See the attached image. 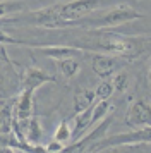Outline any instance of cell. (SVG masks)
I'll return each mask as SVG.
<instances>
[{
    "instance_id": "cell-1",
    "label": "cell",
    "mask_w": 151,
    "mask_h": 153,
    "mask_svg": "<svg viewBox=\"0 0 151 153\" xmlns=\"http://www.w3.org/2000/svg\"><path fill=\"white\" fill-rule=\"evenodd\" d=\"M2 22L7 24H27V26H36V28H47V29H60L67 28V24L60 17V4L48 5V7L31 10L26 14H14L9 19H4Z\"/></svg>"
},
{
    "instance_id": "cell-2",
    "label": "cell",
    "mask_w": 151,
    "mask_h": 153,
    "mask_svg": "<svg viewBox=\"0 0 151 153\" xmlns=\"http://www.w3.org/2000/svg\"><path fill=\"white\" fill-rule=\"evenodd\" d=\"M143 17L144 14L137 12L129 4H117L112 9L105 10L98 19L89 21L88 26H93V28H118L122 24L132 22L136 19H143Z\"/></svg>"
},
{
    "instance_id": "cell-3",
    "label": "cell",
    "mask_w": 151,
    "mask_h": 153,
    "mask_svg": "<svg viewBox=\"0 0 151 153\" xmlns=\"http://www.w3.org/2000/svg\"><path fill=\"white\" fill-rule=\"evenodd\" d=\"M132 145H151V124L139 127V129H132L130 132L113 134V136L107 134L88 153H95L98 150L107 148V146H132Z\"/></svg>"
},
{
    "instance_id": "cell-4",
    "label": "cell",
    "mask_w": 151,
    "mask_h": 153,
    "mask_svg": "<svg viewBox=\"0 0 151 153\" xmlns=\"http://www.w3.org/2000/svg\"><path fill=\"white\" fill-rule=\"evenodd\" d=\"M98 47L107 50L113 55H118L122 59H132L136 57V40L129 36L112 33V31H103L98 35Z\"/></svg>"
},
{
    "instance_id": "cell-5",
    "label": "cell",
    "mask_w": 151,
    "mask_h": 153,
    "mask_svg": "<svg viewBox=\"0 0 151 153\" xmlns=\"http://www.w3.org/2000/svg\"><path fill=\"white\" fill-rule=\"evenodd\" d=\"M103 5V0H70L60 4V17L69 26H76Z\"/></svg>"
},
{
    "instance_id": "cell-6",
    "label": "cell",
    "mask_w": 151,
    "mask_h": 153,
    "mask_svg": "<svg viewBox=\"0 0 151 153\" xmlns=\"http://www.w3.org/2000/svg\"><path fill=\"white\" fill-rule=\"evenodd\" d=\"M17 47H29V48H34L36 52H40L43 57L53 59V60L67 59V57H79V55H84V53H91V52L86 50V48H77V47H69V45H40V43H27V42H22V40H17Z\"/></svg>"
},
{
    "instance_id": "cell-7",
    "label": "cell",
    "mask_w": 151,
    "mask_h": 153,
    "mask_svg": "<svg viewBox=\"0 0 151 153\" xmlns=\"http://www.w3.org/2000/svg\"><path fill=\"white\" fill-rule=\"evenodd\" d=\"M151 124V102L148 98L134 100L125 112V126L130 129H139Z\"/></svg>"
},
{
    "instance_id": "cell-8",
    "label": "cell",
    "mask_w": 151,
    "mask_h": 153,
    "mask_svg": "<svg viewBox=\"0 0 151 153\" xmlns=\"http://www.w3.org/2000/svg\"><path fill=\"white\" fill-rule=\"evenodd\" d=\"M93 72L96 76H100L101 79H108L115 72H118V69L122 67V62L117 59L115 55H105V53H95L93 57Z\"/></svg>"
},
{
    "instance_id": "cell-9",
    "label": "cell",
    "mask_w": 151,
    "mask_h": 153,
    "mask_svg": "<svg viewBox=\"0 0 151 153\" xmlns=\"http://www.w3.org/2000/svg\"><path fill=\"white\" fill-rule=\"evenodd\" d=\"M21 83H22V90H29L34 93L43 84L55 83V77L38 67H26L22 72V77H21Z\"/></svg>"
},
{
    "instance_id": "cell-10",
    "label": "cell",
    "mask_w": 151,
    "mask_h": 153,
    "mask_svg": "<svg viewBox=\"0 0 151 153\" xmlns=\"http://www.w3.org/2000/svg\"><path fill=\"white\" fill-rule=\"evenodd\" d=\"M33 95L34 93L29 90H21L14 105L12 120H26L33 115Z\"/></svg>"
},
{
    "instance_id": "cell-11",
    "label": "cell",
    "mask_w": 151,
    "mask_h": 153,
    "mask_svg": "<svg viewBox=\"0 0 151 153\" xmlns=\"http://www.w3.org/2000/svg\"><path fill=\"white\" fill-rule=\"evenodd\" d=\"M91 110H93V107L88 108V110H82L79 114H76L74 119H70V124H72V141L79 139L91 127Z\"/></svg>"
},
{
    "instance_id": "cell-12",
    "label": "cell",
    "mask_w": 151,
    "mask_h": 153,
    "mask_svg": "<svg viewBox=\"0 0 151 153\" xmlns=\"http://www.w3.org/2000/svg\"><path fill=\"white\" fill-rule=\"evenodd\" d=\"M96 103L95 91L91 90H77L74 95V112L79 114L82 110H88Z\"/></svg>"
},
{
    "instance_id": "cell-13",
    "label": "cell",
    "mask_w": 151,
    "mask_h": 153,
    "mask_svg": "<svg viewBox=\"0 0 151 153\" xmlns=\"http://www.w3.org/2000/svg\"><path fill=\"white\" fill-rule=\"evenodd\" d=\"M57 64V69L60 71L62 76H65L67 79H72L76 77L79 72H81V64L76 57H67V59H58L55 60Z\"/></svg>"
},
{
    "instance_id": "cell-14",
    "label": "cell",
    "mask_w": 151,
    "mask_h": 153,
    "mask_svg": "<svg viewBox=\"0 0 151 153\" xmlns=\"http://www.w3.org/2000/svg\"><path fill=\"white\" fill-rule=\"evenodd\" d=\"M113 110V107L110 105V100H103V102H96L93 105V110H91V127L96 126L98 122H101L105 117H108V114ZM89 127V129H91Z\"/></svg>"
},
{
    "instance_id": "cell-15",
    "label": "cell",
    "mask_w": 151,
    "mask_h": 153,
    "mask_svg": "<svg viewBox=\"0 0 151 153\" xmlns=\"http://www.w3.org/2000/svg\"><path fill=\"white\" fill-rule=\"evenodd\" d=\"M26 9V5L19 0H0V19H5L7 16L19 14Z\"/></svg>"
},
{
    "instance_id": "cell-16",
    "label": "cell",
    "mask_w": 151,
    "mask_h": 153,
    "mask_svg": "<svg viewBox=\"0 0 151 153\" xmlns=\"http://www.w3.org/2000/svg\"><path fill=\"white\" fill-rule=\"evenodd\" d=\"M53 139L60 141L64 145H69V143L72 141V124H70V120L64 119L60 124H58V127L55 129Z\"/></svg>"
},
{
    "instance_id": "cell-17",
    "label": "cell",
    "mask_w": 151,
    "mask_h": 153,
    "mask_svg": "<svg viewBox=\"0 0 151 153\" xmlns=\"http://www.w3.org/2000/svg\"><path fill=\"white\" fill-rule=\"evenodd\" d=\"M113 84H112V79H103L101 83L96 86L95 90V97L96 102H103V100H110L112 95H113Z\"/></svg>"
},
{
    "instance_id": "cell-18",
    "label": "cell",
    "mask_w": 151,
    "mask_h": 153,
    "mask_svg": "<svg viewBox=\"0 0 151 153\" xmlns=\"http://www.w3.org/2000/svg\"><path fill=\"white\" fill-rule=\"evenodd\" d=\"M110 79H112V84H113V90L118 91V93H124V91L129 88V74L124 72V71L115 72Z\"/></svg>"
},
{
    "instance_id": "cell-19",
    "label": "cell",
    "mask_w": 151,
    "mask_h": 153,
    "mask_svg": "<svg viewBox=\"0 0 151 153\" xmlns=\"http://www.w3.org/2000/svg\"><path fill=\"white\" fill-rule=\"evenodd\" d=\"M45 148H47L50 153H62V152H64V148H65V145L60 143V141H57V139H52L50 143L45 145Z\"/></svg>"
},
{
    "instance_id": "cell-20",
    "label": "cell",
    "mask_w": 151,
    "mask_h": 153,
    "mask_svg": "<svg viewBox=\"0 0 151 153\" xmlns=\"http://www.w3.org/2000/svg\"><path fill=\"white\" fill-rule=\"evenodd\" d=\"M0 45H17V40L5 33L4 28H0Z\"/></svg>"
},
{
    "instance_id": "cell-21",
    "label": "cell",
    "mask_w": 151,
    "mask_h": 153,
    "mask_svg": "<svg viewBox=\"0 0 151 153\" xmlns=\"http://www.w3.org/2000/svg\"><path fill=\"white\" fill-rule=\"evenodd\" d=\"M95 153H127V152L124 150V146H107V148L98 150Z\"/></svg>"
},
{
    "instance_id": "cell-22",
    "label": "cell",
    "mask_w": 151,
    "mask_h": 153,
    "mask_svg": "<svg viewBox=\"0 0 151 153\" xmlns=\"http://www.w3.org/2000/svg\"><path fill=\"white\" fill-rule=\"evenodd\" d=\"M2 153H17V152H16L14 148H10V146H7V148H5V150H4Z\"/></svg>"
},
{
    "instance_id": "cell-23",
    "label": "cell",
    "mask_w": 151,
    "mask_h": 153,
    "mask_svg": "<svg viewBox=\"0 0 151 153\" xmlns=\"http://www.w3.org/2000/svg\"><path fill=\"white\" fill-rule=\"evenodd\" d=\"M148 77H150V84H151V62H150V74H148Z\"/></svg>"
},
{
    "instance_id": "cell-24",
    "label": "cell",
    "mask_w": 151,
    "mask_h": 153,
    "mask_svg": "<svg viewBox=\"0 0 151 153\" xmlns=\"http://www.w3.org/2000/svg\"><path fill=\"white\" fill-rule=\"evenodd\" d=\"M16 152H17V153H24V152H19V150H16Z\"/></svg>"
},
{
    "instance_id": "cell-25",
    "label": "cell",
    "mask_w": 151,
    "mask_h": 153,
    "mask_svg": "<svg viewBox=\"0 0 151 153\" xmlns=\"http://www.w3.org/2000/svg\"><path fill=\"white\" fill-rule=\"evenodd\" d=\"M0 59H2V57H0ZM2 60H4V59H2Z\"/></svg>"
}]
</instances>
